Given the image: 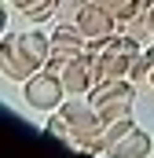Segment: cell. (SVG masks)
Masks as SVG:
<instances>
[{
  "label": "cell",
  "instance_id": "cell-1",
  "mask_svg": "<svg viewBox=\"0 0 154 158\" xmlns=\"http://www.w3.org/2000/svg\"><path fill=\"white\" fill-rule=\"evenodd\" d=\"M59 114L70 125V147H74V151L103 155V129H107V121H103V114L88 103V96H70V99L59 107Z\"/></svg>",
  "mask_w": 154,
  "mask_h": 158
},
{
  "label": "cell",
  "instance_id": "cell-2",
  "mask_svg": "<svg viewBox=\"0 0 154 158\" xmlns=\"http://www.w3.org/2000/svg\"><path fill=\"white\" fill-rule=\"evenodd\" d=\"M88 103L103 114V121L125 118V114H132V103H136V81H128V77L99 81V85H92Z\"/></svg>",
  "mask_w": 154,
  "mask_h": 158
},
{
  "label": "cell",
  "instance_id": "cell-3",
  "mask_svg": "<svg viewBox=\"0 0 154 158\" xmlns=\"http://www.w3.org/2000/svg\"><path fill=\"white\" fill-rule=\"evenodd\" d=\"M22 96L33 110H59L66 103V85L59 77V70H37L30 81H22Z\"/></svg>",
  "mask_w": 154,
  "mask_h": 158
},
{
  "label": "cell",
  "instance_id": "cell-4",
  "mask_svg": "<svg viewBox=\"0 0 154 158\" xmlns=\"http://www.w3.org/2000/svg\"><path fill=\"white\" fill-rule=\"evenodd\" d=\"M0 66H4V77H11V81H30L37 70H44L30 55L22 33H4V40H0Z\"/></svg>",
  "mask_w": 154,
  "mask_h": 158
},
{
  "label": "cell",
  "instance_id": "cell-5",
  "mask_svg": "<svg viewBox=\"0 0 154 158\" xmlns=\"http://www.w3.org/2000/svg\"><path fill=\"white\" fill-rule=\"evenodd\" d=\"M88 52V37L77 30V26H63L51 33V59H48V70H63L66 63H74Z\"/></svg>",
  "mask_w": 154,
  "mask_h": 158
},
{
  "label": "cell",
  "instance_id": "cell-6",
  "mask_svg": "<svg viewBox=\"0 0 154 158\" xmlns=\"http://www.w3.org/2000/svg\"><path fill=\"white\" fill-rule=\"evenodd\" d=\"M77 30H81L88 40H103V37H110V33H117V30H121V22H117V15H110L107 7L88 4V7H84V15H81V22H77Z\"/></svg>",
  "mask_w": 154,
  "mask_h": 158
},
{
  "label": "cell",
  "instance_id": "cell-7",
  "mask_svg": "<svg viewBox=\"0 0 154 158\" xmlns=\"http://www.w3.org/2000/svg\"><path fill=\"white\" fill-rule=\"evenodd\" d=\"M59 77H63V85H66V96H88V92H92V85H95V74H92V55L84 52L81 59L66 63V66L59 70Z\"/></svg>",
  "mask_w": 154,
  "mask_h": 158
},
{
  "label": "cell",
  "instance_id": "cell-8",
  "mask_svg": "<svg viewBox=\"0 0 154 158\" xmlns=\"http://www.w3.org/2000/svg\"><path fill=\"white\" fill-rule=\"evenodd\" d=\"M154 143H151V132H143L140 125L132 129V132H125L121 140H114L110 147H107V155L103 158H151Z\"/></svg>",
  "mask_w": 154,
  "mask_h": 158
},
{
  "label": "cell",
  "instance_id": "cell-9",
  "mask_svg": "<svg viewBox=\"0 0 154 158\" xmlns=\"http://www.w3.org/2000/svg\"><path fill=\"white\" fill-rule=\"evenodd\" d=\"M22 40H26L30 55L37 59L40 66H48V59H51V33H40V30H33V33H22Z\"/></svg>",
  "mask_w": 154,
  "mask_h": 158
},
{
  "label": "cell",
  "instance_id": "cell-10",
  "mask_svg": "<svg viewBox=\"0 0 154 158\" xmlns=\"http://www.w3.org/2000/svg\"><path fill=\"white\" fill-rule=\"evenodd\" d=\"M55 4H59V0H18L15 7H18L30 22H44V19H55Z\"/></svg>",
  "mask_w": 154,
  "mask_h": 158
},
{
  "label": "cell",
  "instance_id": "cell-11",
  "mask_svg": "<svg viewBox=\"0 0 154 158\" xmlns=\"http://www.w3.org/2000/svg\"><path fill=\"white\" fill-rule=\"evenodd\" d=\"M88 4H92V0H59V4H55V22H63V26H77Z\"/></svg>",
  "mask_w": 154,
  "mask_h": 158
},
{
  "label": "cell",
  "instance_id": "cell-12",
  "mask_svg": "<svg viewBox=\"0 0 154 158\" xmlns=\"http://www.w3.org/2000/svg\"><path fill=\"white\" fill-rule=\"evenodd\" d=\"M136 129V118L132 114H125V118H117V121H107V129H103V155H107V147L114 143V140H121L125 132H132Z\"/></svg>",
  "mask_w": 154,
  "mask_h": 158
},
{
  "label": "cell",
  "instance_id": "cell-13",
  "mask_svg": "<svg viewBox=\"0 0 154 158\" xmlns=\"http://www.w3.org/2000/svg\"><path fill=\"white\" fill-rule=\"evenodd\" d=\"M92 4H99V7H107L110 15H117V22H128L143 0H92Z\"/></svg>",
  "mask_w": 154,
  "mask_h": 158
},
{
  "label": "cell",
  "instance_id": "cell-14",
  "mask_svg": "<svg viewBox=\"0 0 154 158\" xmlns=\"http://www.w3.org/2000/svg\"><path fill=\"white\" fill-rule=\"evenodd\" d=\"M7 4H11V7H15V4H18V0H7Z\"/></svg>",
  "mask_w": 154,
  "mask_h": 158
}]
</instances>
